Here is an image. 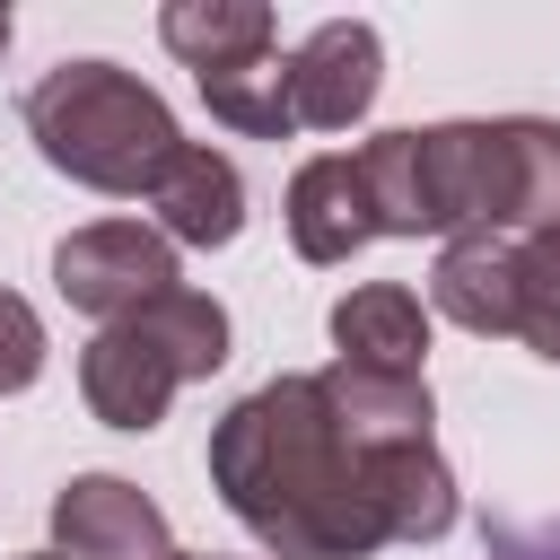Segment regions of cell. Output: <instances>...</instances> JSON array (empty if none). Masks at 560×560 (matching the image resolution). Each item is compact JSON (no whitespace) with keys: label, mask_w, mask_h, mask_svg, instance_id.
I'll return each mask as SVG.
<instances>
[{"label":"cell","mask_w":560,"mask_h":560,"mask_svg":"<svg viewBox=\"0 0 560 560\" xmlns=\"http://www.w3.org/2000/svg\"><path fill=\"white\" fill-rule=\"evenodd\" d=\"M210 490L271 560H368L385 525L368 508V455L350 446L324 376H271L210 429Z\"/></svg>","instance_id":"obj_1"},{"label":"cell","mask_w":560,"mask_h":560,"mask_svg":"<svg viewBox=\"0 0 560 560\" xmlns=\"http://www.w3.org/2000/svg\"><path fill=\"white\" fill-rule=\"evenodd\" d=\"M26 140L44 149L52 175L88 184V192H158L166 166L184 158V131L166 114V96L149 79H131L122 61H61L26 88Z\"/></svg>","instance_id":"obj_2"},{"label":"cell","mask_w":560,"mask_h":560,"mask_svg":"<svg viewBox=\"0 0 560 560\" xmlns=\"http://www.w3.org/2000/svg\"><path fill=\"white\" fill-rule=\"evenodd\" d=\"M228 359V306L210 289H166L79 350V394L105 429H158L166 402Z\"/></svg>","instance_id":"obj_3"},{"label":"cell","mask_w":560,"mask_h":560,"mask_svg":"<svg viewBox=\"0 0 560 560\" xmlns=\"http://www.w3.org/2000/svg\"><path fill=\"white\" fill-rule=\"evenodd\" d=\"M385 236H481L490 228V122L376 131L359 149Z\"/></svg>","instance_id":"obj_4"},{"label":"cell","mask_w":560,"mask_h":560,"mask_svg":"<svg viewBox=\"0 0 560 560\" xmlns=\"http://www.w3.org/2000/svg\"><path fill=\"white\" fill-rule=\"evenodd\" d=\"M52 289H61L79 315L122 324V315H140L149 298H166V289H184V280H175V245H166L158 228H140V219H96V228H70V236L52 245Z\"/></svg>","instance_id":"obj_5"},{"label":"cell","mask_w":560,"mask_h":560,"mask_svg":"<svg viewBox=\"0 0 560 560\" xmlns=\"http://www.w3.org/2000/svg\"><path fill=\"white\" fill-rule=\"evenodd\" d=\"M385 88V44L368 18H324L298 52H289V105L298 131H350Z\"/></svg>","instance_id":"obj_6"},{"label":"cell","mask_w":560,"mask_h":560,"mask_svg":"<svg viewBox=\"0 0 560 560\" xmlns=\"http://www.w3.org/2000/svg\"><path fill=\"white\" fill-rule=\"evenodd\" d=\"M52 551L61 560H166V516L122 472H79L52 499Z\"/></svg>","instance_id":"obj_7"},{"label":"cell","mask_w":560,"mask_h":560,"mask_svg":"<svg viewBox=\"0 0 560 560\" xmlns=\"http://www.w3.org/2000/svg\"><path fill=\"white\" fill-rule=\"evenodd\" d=\"M560 228V122L499 114L490 122V228L481 236H542Z\"/></svg>","instance_id":"obj_8"},{"label":"cell","mask_w":560,"mask_h":560,"mask_svg":"<svg viewBox=\"0 0 560 560\" xmlns=\"http://www.w3.org/2000/svg\"><path fill=\"white\" fill-rule=\"evenodd\" d=\"M376 236H385V228H376V201H368L359 158L324 149V158H306V166L289 175V245H298L306 262H350V254L376 245Z\"/></svg>","instance_id":"obj_9"},{"label":"cell","mask_w":560,"mask_h":560,"mask_svg":"<svg viewBox=\"0 0 560 560\" xmlns=\"http://www.w3.org/2000/svg\"><path fill=\"white\" fill-rule=\"evenodd\" d=\"M332 350H341V368L420 376V359H429V306L402 280H368V289L332 298Z\"/></svg>","instance_id":"obj_10"},{"label":"cell","mask_w":560,"mask_h":560,"mask_svg":"<svg viewBox=\"0 0 560 560\" xmlns=\"http://www.w3.org/2000/svg\"><path fill=\"white\" fill-rule=\"evenodd\" d=\"M158 201V236L166 245H236V228H245V175H236V158H219V149H201V140H184V158L166 166V184L149 192Z\"/></svg>","instance_id":"obj_11"},{"label":"cell","mask_w":560,"mask_h":560,"mask_svg":"<svg viewBox=\"0 0 560 560\" xmlns=\"http://www.w3.org/2000/svg\"><path fill=\"white\" fill-rule=\"evenodd\" d=\"M368 508L385 525V542H438L455 525V472L429 438L411 446H368Z\"/></svg>","instance_id":"obj_12"},{"label":"cell","mask_w":560,"mask_h":560,"mask_svg":"<svg viewBox=\"0 0 560 560\" xmlns=\"http://www.w3.org/2000/svg\"><path fill=\"white\" fill-rule=\"evenodd\" d=\"M429 306L464 332H516V236H446L429 271Z\"/></svg>","instance_id":"obj_13"},{"label":"cell","mask_w":560,"mask_h":560,"mask_svg":"<svg viewBox=\"0 0 560 560\" xmlns=\"http://www.w3.org/2000/svg\"><path fill=\"white\" fill-rule=\"evenodd\" d=\"M158 35H166V52H175L192 79L271 61V9H262V0H166V9H158Z\"/></svg>","instance_id":"obj_14"},{"label":"cell","mask_w":560,"mask_h":560,"mask_svg":"<svg viewBox=\"0 0 560 560\" xmlns=\"http://www.w3.org/2000/svg\"><path fill=\"white\" fill-rule=\"evenodd\" d=\"M324 385H332V411H341V429H350V446L368 455V446H411V438H429V420H438V402H429V376H376V368H324Z\"/></svg>","instance_id":"obj_15"},{"label":"cell","mask_w":560,"mask_h":560,"mask_svg":"<svg viewBox=\"0 0 560 560\" xmlns=\"http://www.w3.org/2000/svg\"><path fill=\"white\" fill-rule=\"evenodd\" d=\"M201 96H210V114H219L228 131H245V140H289V131H298V105H289V61H280V52H271V61H245V70L201 79Z\"/></svg>","instance_id":"obj_16"},{"label":"cell","mask_w":560,"mask_h":560,"mask_svg":"<svg viewBox=\"0 0 560 560\" xmlns=\"http://www.w3.org/2000/svg\"><path fill=\"white\" fill-rule=\"evenodd\" d=\"M516 341L560 368V228L516 236Z\"/></svg>","instance_id":"obj_17"},{"label":"cell","mask_w":560,"mask_h":560,"mask_svg":"<svg viewBox=\"0 0 560 560\" xmlns=\"http://www.w3.org/2000/svg\"><path fill=\"white\" fill-rule=\"evenodd\" d=\"M44 315L18 298V289H0V394H26L35 376H44Z\"/></svg>","instance_id":"obj_18"},{"label":"cell","mask_w":560,"mask_h":560,"mask_svg":"<svg viewBox=\"0 0 560 560\" xmlns=\"http://www.w3.org/2000/svg\"><path fill=\"white\" fill-rule=\"evenodd\" d=\"M0 52H9V9H0Z\"/></svg>","instance_id":"obj_19"},{"label":"cell","mask_w":560,"mask_h":560,"mask_svg":"<svg viewBox=\"0 0 560 560\" xmlns=\"http://www.w3.org/2000/svg\"><path fill=\"white\" fill-rule=\"evenodd\" d=\"M26 560H61V551H26Z\"/></svg>","instance_id":"obj_20"},{"label":"cell","mask_w":560,"mask_h":560,"mask_svg":"<svg viewBox=\"0 0 560 560\" xmlns=\"http://www.w3.org/2000/svg\"><path fill=\"white\" fill-rule=\"evenodd\" d=\"M166 560H201V551H166Z\"/></svg>","instance_id":"obj_21"}]
</instances>
